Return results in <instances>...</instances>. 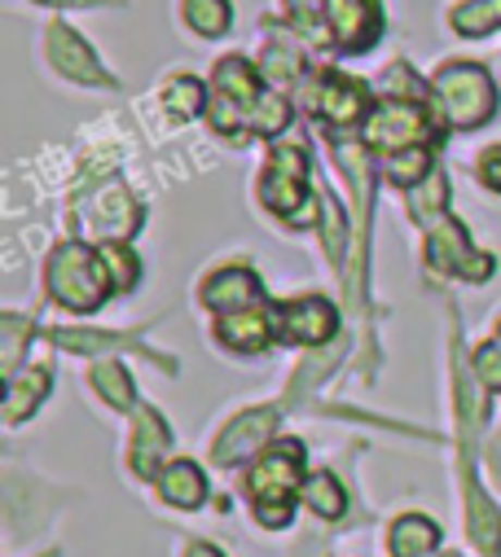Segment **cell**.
Here are the masks:
<instances>
[{"instance_id":"obj_11","label":"cell","mask_w":501,"mask_h":557,"mask_svg":"<svg viewBox=\"0 0 501 557\" xmlns=\"http://www.w3.org/2000/svg\"><path fill=\"white\" fill-rule=\"evenodd\" d=\"M198 299H203V308H211L220 317L246 312V308H256V299H260V276L250 268H220L203 282Z\"/></svg>"},{"instance_id":"obj_38","label":"cell","mask_w":501,"mask_h":557,"mask_svg":"<svg viewBox=\"0 0 501 557\" xmlns=\"http://www.w3.org/2000/svg\"><path fill=\"white\" fill-rule=\"evenodd\" d=\"M256 518H260L265 527H273V531H278V527H286V522H291V500H286V505H256Z\"/></svg>"},{"instance_id":"obj_21","label":"cell","mask_w":501,"mask_h":557,"mask_svg":"<svg viewBox=\"0 0 501 557\" xmlns=\"http://www.w3.org/2000/svg\"><path fill=\"white\" fill-rule=\"evenodd\" d=\"M449 23H453L457 36H471V40L488 36V32L501 27V0H466V5H457L449 14Z\"/></svg>"},{"instance_id":"obj_14","label":"cell","mask_w":501,"mask_h":557,"mask_svg":"<svg viewBox=\"0 0 501 557\" xmlns=\"http://www.w3.org/2000/svg\"><path fill=\"white\" fill-rule=\"evenodd\" d=\"M142 224V207L133 202V194L123 189V181H106V189H97L93 207H88V228L97 237H129Z\"/></svg>"},{"instance_id":"obj_5","label":"cell","mask_w":501,"mask_h":557,"mask_svg":"<svg viewBox=\"0 0 501 557\" xmlns=\"http://www.w3.org/2000/svg\"><path fill=\"white\" fill-rule=\"evenodd\" d=\"M300 474H304V448L295 440H282L246 470V492L256 505H286L291 492L300 487Z\"/></svg>"},{"instance_id":"obj_1","label":"cell","mask_w":501,"mask_h":557,"mask_svg":"<svg viewBox=\"0 0 501 557\" xmlns=\"http://www.w3.org/2000/svg\"><path fill=\"white\" fill-rule=\"evenodd\" d=\"M101 250H88L84 242H62L49 259V295L71 312H97L114 282H106Z\"/></svg>"},{"instance_id":"obj_16","label":"cell","mask_w":501,"mask_h":557,"mask_svg":"<svg viewBox=\"0 0 501 557\" xmlns=\"http://www.w3.org/2000/svg\"><path fill=\"white\" fill-rule=\"evenodd\" d=\"M216 338H220L224 347H233V351H265L269 338H273V321H269V312H260V308L229 312V317L216 321Z\"/></svg>"},{"instance_id":"obj_3","label":"cell","mask_w":501,"mask_h":557,"mask_svg":"<svg viewBox=\"0 0 501 557\" xmlns=\"http://www.w3.org/2000/svg\"><path fill=\"white\" fill-rule=\"evenodd\" d=\"M265 92H260V75L250 71L246 58H224L211 75V127L220 136H233L242 127H250V114L260 110Z\"/></svg>"},{"instance_id":"obj_13","label":"cell","mask_w":501,"mask_h":557,"mask_svg":"<svg viewBox=\"0 0 501 557\" xmlns=\"http://www.w3.org/2000/svg\"><path fill=\"white\" fill-rule=\"evenodd\" d=\"M278 325H282V338H291V343H300V347H317V343L334 338V330H339V312H334L326 299L308 295V299L286 304L282 317H278Z\"/></svg>"},{"instance_id":"obj_40","label":"cell","mask_w":501,"mask_h":557,"mask_svg":"<svg viewBox=\"0 0 501 557\" xmlns=\"http://www.w3.org/2000/svg\"><path fill=\"white\" fill-rule=\"evenodd\" d=\"M492 474L501 479V440H497V448H492Z\"/></svg>"},{"instance_id":"obj_35","label":"cell","mask_w":501,"mask_h":557,"mask_svg":"<svg viewBox=\"0 0 501 557\" xmlns=\"http://www.w3.org/2000/svg\"><path fill=\"white\" fill-rule=\"evenodd\" d=\"M326 250H330V259H339V250H343V215L330 194H326Z\"/></svg>"},{"instance_id":"obj_32","label":"cell","mask_w":501,"mask_h":557,"mask_svg":"<svg viewBox=\"0 0 501 557\" xmlns=\"http://www.w3.org/2000/svg\"><path fill=\"white\" fill-rule=\"evenodd\" d=\"M475 373H479V386H484V391H501V325H497V334L475 351Z\"/></svg>"},{"instance_id":"obj_27","label":"cell","mask_w":501,"mask_h":557,"mask_svg":"<svg viewBox=\"0 0 501 557\" xmlns=\"http://www.w3.org/2000/svg\"><path fill=\"white\" fill-rule=\"evenodd\" d=\"M101 263H106V272L114 276V290H133V286H137L142 268H137L133 250L123 246V242H106V246H101Z\"/></svg>"},{"instance_id":"obj_25","label":"cell","mask_w":501,"mask_h":557,"mask_svg":"<svg viewBox=\"0 0 501 557\" xmlns=\"http://www.w3.org/2000/svg\"><path fill=\"white\" fill-rule=\"evenodd\" d=\"M444 202H449V181H444V172H440V168H431V172H427V181L410 194L414 220H436V215L444 211Z\"/></svg>"},{"instance_id":"obj_10","label":"cell","mask_w":501,"mask_h":557,"mask_svg":"<svg viewBox=\"0 0 501 557\" xmlns=\"http://www.w3.org/2000/svg\"><path fill=\"white\" fill-rule=\"evenodd\" d=\"M308 106L317 119H326L330 127H347V123H361L369 114V101H365V88L347 75H326L313 92H308Z\"/></svg>"},{"instance_id":"obj_33","label":"cell","mask_w":501,"mask_h":557,"mask_svg":"<svg viewBox=\"0 0 501 557\" xmlns=\"http://www.w3.org/2000/svg\"><path fill=\"white\" fill-rule=\"evenodd\" d=\"M286 119H291V106H286L282 97H265V101H260V110L250 114V127H246V132H256V136H273V132H282V127H286Z\"/></svg>"},{"instance_id":"obj_36","label":"cell","mask_w":501,"mask_h":557,"mask_svg":"<svg viewBox=\"0 0 501 557\" xmlns=\"http://www.w3.org/2000/svg\"><path fill=\"white\" fill-rule=\"evenodd\" d=\"M479 185L492 189V194H501V146H492V150L479 154Z\"/></svg>"},{"instance_id":"obj_7","label":"cell","mask_w":501,"mask_h":557,"mask_svg":"<svg viewBox=\"0 0 501 557\" xmlns=\"http://www.w3.org/2000/svg\"><path fill=\"white\" fill-rule=\"evenodd\" d=\"M427 259H431V268L457 272V276H466V282H484V276H492V268H497L492 255L475 250L466 242V228L462 224H449V220L427 237Z\"/></svg>"},{"instance_id":"obj_29","label":"cell","mask_w":501,"mask_h":557,"mask_svg":"<svg viewBox=\"0 0 501 557\" xmlns=\"http://www.w3.org/2000/svg\"><path fill=\"white\" fill-rule=\"evenodd\" d=\"M343 347H347V343H330V347H326L321 356H308V360H304V369L295 373V386H291V399H295V395H304L308 386H317V382H321V377H326V373H330V369L339 364V356H343Z\"/></svg>"},{"instance_id":"obj_28","label":"cell","mask_w":501,"mask_h":557,"mask_svg":"<svg viewBox=\"0 0 501 557\" xmlns=\"http://www.w3.org/2000/svg\"><path fill=\"white\" fill-rule=\"evenodd\" d=\"M53 343H62L66 351H106V347H123L137 343V334H93V330H58Z\"/></svg>"},{"instance_id":"obj_12","label":"cell","mask_w":501,"mask_h":557,"mask_svg":"<svg viewBox=\"0 0 501 557\" xmlns=\"http://www.w3.org/2000/svg\"><path fill=\"white\" fill-rule=\"evenodd\" d=\"M273 426H278V408H250V412L233 417L229 431L216 440V453H211V457H216L220 466H233V461H242L246 453L265 448L269 435H273Z\"/></svg>"},{"instance_id":"obj_26","label":"cell","mask_w":501,"mask_h":557,"mask_svg":"<svg viewBox=\"0 0 501 557\" xmlns=\"http://www.w3.org/2000/svg\"><path fill=\"white\" fill-rule=\"evenodd\" d=\"M163 101H168V114H172L176 123H185V119H194V114H198V106L207 101V88H203L198 79H190V75H181L176 84H168V92H163Z\"/></svg>"},{"instance_id":"obj_22","label":"cell","mask_w":501,"mask_h":557,"mask_svg":"<svg viewBox=\"0 0 501 557\" xmlns=\"http://www.w3.org/2000/svg\"><path fill=\"white\" fill-rule=\"evenodd\" d=\"M93 386H97V395H101L110 408H133V404H137V391H133L129 369L114 364V360H106V364L93 369Z\"/></svg>"},{"instance_id":"obj_23","label":"cell","mask_w":501,"mask_h":557,"mask_svg":"<svg viewBox=\"0 0 501 557\" xmlns=\"http://www.w3.org/2000/svg\"><path fill=\"white\" fill-rule=\"evenodd\" d=\"M229 18H233L229 0H185V23H190L198 36H207V40L224 36V32H229Z\"/></svg>"},{"instance_id":"obj_42","label":"cell","mask_w":501,"mask_h":557,"mask_svg":"<svg viewBox=\"0 0 501 557\" xmlns=\"http://www.w3.org/2000/svg\"><path fill=\"white\" fill-rule=\"evenodd\" d=\"M49 557H58V553H49Z\"/></svg>"},{"instance_id":"obj_30","label":"cell","mask_w":501,"mask_h":557,"mask_svg":"<svg viewBox=\"0 0 501 557\" xmlns=\"http://www.w3.org/2000/svg\"><path fill=\"white\" fill-rule=\"evenodd\" d=\"M32 330V321L23 317H0V334H5V360H0V369H5V382L19 377V356H23V334Z\"/></svg>"},{"instance_id":"obj_18","label":"cell","mask_w":501,"mask_h":557,"mask_svg":"<svg viewBox=\"0 0 501 557\" xmlns=\"http://www.w3.org/2000/svg\"><path fill=\"white\" fill-rule=\"evenodd\" d=\"M45 395H49V369L45 364L27 369L23 377H10V386H5V422L10 426L27 422V412H36V404Z\"/></svg>"},{"instance_id":"obj_9","label":"cell","mask_w":501,"mask_h":557,"mask_svg":"<svg viewBox=\"0 0 501 557\" xmlns=\"http://www.w3.org/2000/svg\"><path fill=\"white\" fill-rule=\"evenodd\" d=\"M45 53H49V62L58 66V75H66V79H75V84H88V88H110V84H114V79L106 75V66L97 62V53H93L66 23H53V27H49Z\"/></svg>"},{"instance_id":"obj_17","label":"cell","mask_w":501,"mask_h":557,"mask_svg":"<svg viewBox=\"0 0 501 557\" xmlns=\"http://www.w3.org/2000/svg\"><path fill=\"white\" fill-rule=\"evenodd\" d=\"M159 492H163V500L176 505V509H198V505L207 500V479H203V470H198L194 461H172V466L159 474Z\"/></svg>"},{"instance_id":"obj_34","label":"cell","mask_w":501,"mask_h":557,"mask_svg":"<svg viewBox=\"0 0 501 557\" xmlns=\"http://www.w3.org/2000/svg\"><path fill=\"white\" fill-rule=\"evenodd\" d=\"M265 79L269 84H295L300 79V58L291 53V49H282V45H269V53H265Z\"/></svg>"},{"instance_id":"obj_19","label":"cell","mask_w":501,"mask_h":557,"mask_svg":"<svg viewBox=\"0 0 501 557\" xmlns=\"http://www.w3.org/2000/svg\"><path fill=\"white\" fill-rule=\"evenodd\" d=\"M466 513H471V540H475V548L488 553V557H497V548H501V518H497V509L488 505V496L479 492V483L471 474H466Z\"/></svg>"},{"instance_id":"obj_20","label":"cell","mask_w":501,"mask_h":557,"mask_svg":"<svg viewBox=\"0 0 501 557\" xmlns=\"http://www.w3.org/2000/svg\"><path fill=\"white\" fill-rule=\"evenodd\" d=\"M436 544H440V527H436L431 518H423V513L396 518V527H392V535H388L392 557H427Z\"/></svg>"},{"instance_id":"obj_6","label":"cell","mask_w":501,"mask_h":557,"mask_svg":"<svg viewBox=\"0 0 501 557\" xmlns=\"http://www.w3.org/2000/svg\"><path fill=\"white\" fill-rule=\"evenodd\" d=\"M427 136H431L427 114L418 106H410V101H392L388 97L379 110L365 119V141L374 150H388V154L418 150V146H427Z\"/></svg>"},{"instance_id":"obj_39","label":"cell","mask_w":501,"mask_h":557,"mask_svg":"<svg viewBox=\"0 0 501 557\" xmlns=\"http://www.w3.org/2000/svg\"><path fill=\"white\" fill-rule=\"evenodd\" d=\"M185 557H224L220 548H211V544H190V553Z\"/></svg>"},{"instance_id":"obj_8","label":"cell","mask_w":501,"mask_h":557,"mask_svg":"<svg viewBox=\"0 0 501 557\" xmlns=\"http://www.w3.org/2000/svg\"><path fill=\"white\" fill-rule=\"evenodd\" d=\"M326 23L347 53H365L383 32V5L379 0H326Z\"/></svg>"},{"instance_id":"obj_24","label":"cell","mask_w":501,"mask_h":557,"mask_svg":"<svg viewBox=\"0 0 501 557\" xmlns=\"http://www.w3.org/2000/svg\"><path fill=\"white\" fill-rule=\"evenodd\" d=\"M304 500H308V509L317 513V518H343V509H347V496H343V487L330 479V474H313L308 483H304Z\"/></svg>"},{"instance_id":"obj_4","label":"cell","mask_w":501,"mask_h":557,"mask_svg":"<svg viewBox=\"0 0 501 557\" xmlns=\"http://www.w3.org/2000/svg\"><path fill=\"white\" fill-rule=\"evenodd\" d=\"M260 202L273 215H286L291 224H313L308 211V154L300 146H278L265 176H260Z\"/></svg>"},{"instance_id":"obj_41","label":"cell","mask_w":501,"mask_h":557,"mask_svg":"<svg viewBox=\"0 0 501 557\" xmlns=\"http://www.w3.org/2000/svg\"><path fill=\"white\" fill-rule=\"evenodd\" d=\"M45 5H93V0H45Z\"/></svg>"},{"instance_id":"obj_31","label":"cell","mask_w":501,"mask_h":557,"mask_svg":"<svg viewBox=\"0 0 501 557\" xmlns=\"http://www.w3.org/2000/svg\"><path fill=\"white\" fill-rule=\"evenodd\" d=\"M427 172H431L427 146L405 150V154H392V168H388V176H392L396 185H418V181H427Z\"/></svg>"},{"instance_id":"obj_15","label":"cell","mask_w":501,"mask_h":557,"mask_svg":"<svg viewBox=\"0 0 501 557\" xmlns=\"http://www.w3.org/2000/svg\"><path fill=\"white\" fill-rule=\"evenodd\" d=\"M172 453V431L155 408H137V435H133V474L155 479L163 457Z\"/></svg>"},{"instance_id":"obj_37","label":"cell","mask_w":501,"mask_h":557,"mask_svg":"<svg viewBox=\"0 0 501 557\" xmlns=\"http://www.w3.org/2000/svg\"><path fill=\"white\" fill-rule=\"evenodd\" d=\"M286 10H291V18L300 27H313L317 14H326V0H286Z\"/></svg>"},{"instance_id":"obj_2","label":"cell","mask_w":501,"mask_h":557,"mask_svg":"<svg viewBox=\"0 0 501 557\" xmlns=\"http://www.w3.org/2000/svg\"><path fill=\"white\" fill-rule=\"evenodd\" d=\"M431 97L444 110V119L453 127H462V132H475V127H484L497 114L492 79L475 62H449V66H440L436 79H431Z\"/></svg>"}]
</instances>
